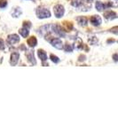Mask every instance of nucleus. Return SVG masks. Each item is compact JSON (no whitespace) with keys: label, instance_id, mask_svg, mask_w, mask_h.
I'll use <instances>...</instances> for the list:
<instances>
[{"label":"nucleus","instance_id":"1","mask_svg":"<svg viewBox=\"0 0 118 133\" xmlns=\"http://www.w3.org/2000/svg\"><path fill=\"white\" fill-rule=\"evenodd\" d=\"M36 12V15H37L39 19H46L51 17L50 11L45 9V8H38Z\"/></svg>","mask_w":118,"mask_h":133},{"label":"nucleus","instance_id":"2","mask_svg":"<svg viewBox=\"0 0 118 133\" xmlns=\"http://www.w3.org/2000/svg\"><path fill=\"white\" fill-rule=\"evenodd\" d=\"M53 12L56 18H61L65 14V9H64L63 5H57L53 7Z\"/></svg>","mask_w":118,"mask_h":133},{"label":"nucleus","instance_id":"3","mask_svg":"<svg viewBox=\"0 0 118 133\" xmlns=\"http://www.w3.org/2000/svg\"><path fill=\"white\" fill-rule=\"evenodd\" d=\"M50 43L51 45L58 49V50H61V49L63 48V44H62V41L60 38H53L50 41Z\"/></svg>","mask_w":118,"mask_h":133},{"label":"nucleus","instance_id":"4","mask_svg":"<svg viewBox=\"0 0 118 133\" xmlns=\"http://www.w3.org/2000/svg\"><path fill=\"white\" fill-rule=\"evenodd\" d=\"M20 59V54L18 52H12L11 54V59H10V63L12 66H16L17 63Z\"/></svg>","mask_w":118,"mask_h":133},{"label":"nucleus","instance_id":"5","mask_svg":"<svg viewBox=\"0 0 118 133\" xmlns=\"http://www.w3.org/2000/svg\"><path fill=\"white\" fill-rule=\"evenodd\" d=\"M90 21H91V23L93 24V26H95V27H98V26H100V24L102 23V20L101 18H100L99 15H94L91 18V20H90Z\"/></svg>","mask_w":118,"mask_h":133},{"label":"nucleus","instance_id":"6","mask_svg":"<svg viewBox=\"0 0 118 133\" xmlns=\"http://www.w3.org/2000/svg\"><path fill=\"white\" fill-rule=\"evenodd\" d=\"M7 41L9 44H16V43L20 42V37H19V36L16 35V34H12V35H10L8 36Z\"/></svg>","mask_w":118,"mask_h":133},{"label":"nucleus","instance_id":"7","mask_svg":"<svg viewBox=\"0 0 118 133\" xmlns=\"http://www.w3.org/2000/svg\"><path fill=\"white\" fill-rule=\"evenodd\" d=\"M27 58H28V61L30 62L31 64H33V65H36V64L35 57H34V53L32 52V51H28V52H27Z\"/></svg>","mask_w":118,"mask_h":133},{"label":"nucleus","instance_id":"8","mask_svg":"<svg viewBox=\"0 0 118 133\" xmlns=\"http://www.w3.org/2000/svg\"><path fill=\"white\" fill-rule=\"evenodd\" d=\"M104 16L106 19H108L109 21H112L114 19H116V14L114 12H107L104 14Z\"/></svg>","mask_w":118,"mask_h":133},{"label":"nucleus","instance_id":"9","mask_svg":"<svg viewBox=\"0 0 118 133\" xmlns=\"http://www.w3.org/2000/svg\"><path fill=\"white\" fill-rule=\"evenodd\" d=\"M37 55L39 57V59H41L42 61H47V54L43 50H38L37 51Z\"/></svg>","mask_w":118,"mask_h":133},{"label":"nucleus","instance_id":"10","mask_svg":"<svg viewBox=\"0 0 118 133\" xmlns=\"http://www.w3.org/2000/svg\"><path fill=\"white\" fill-rule=\"evenodd\" d=\"M77 22L80 26H83V27H85L88 24V21L85 17H78L77 18Z\"/></svg>","mask_w":118,"mask_h":133},{"label":"nucleus","instance_id":"11","mask_svg":"<svg viewBox=\"0 0 118 133\" xmlns=\"http://www.w3.org/2000/svg\"><path fill=\"white\" fill-rule=\"evenodd\" d=\"M28 44H29L30 47H35L36 44H37V40H36V37H34V36H32V37L29 38L28 39Z\"/></svg>","mask_w":118,"mask_h":133},{"label":"nucleus","instance_id":"12","mask_svg":"<svg viewBox=\"0 0 118 133\" xmlns=\"http://www.w3.org/2000/svg\"><path fill=\"white\" fill-rule=\"evenodd\" d=\"M19 33H20L23 37H27V36L29 35V29L23 27L22 29H21L20 30H19Z\"/></svg>","mask_w":118,"mask_h":133},{"label":"nucleus","instance_id":"13","mask_svg":"<svg viewBox=\"0 0 118 133\" xmlns=\"http://www.w3.org/2000/svg\"><path fill=\"white\" fill-rule=\"evenodd\" d=\"M95 7L99 12H101V11H103V9L105 8V5H104V4L101 3L100 1H97L95 3Z\"/></svg>","mask_w":118,"mask_h":133},{"label":"nucleus","instance_id":"14","mask_svg":"<svg viewBox=\"0 0 118 133\" xmlns=\"http://www.w3.org/2000/svg\"><path fill=\"white\" fill-rule=\"evenodd\" d=\"M83 3V0H73L72 1V5L75 7H79L80 5H82Z\"/></svg>","mask_w":118,"mask_h":133},{"label":"nucleus","instance_id":"15","mask_svg":"<svg viewBox=\"0 0 118 133\" xmlns=\"http://www.w3.org/2000/svg\"><path fill=\"white\" fill-rule=\"evenodd\" d=\"M21 14V11L20 8H15V9L14 10V12H12V15L14 17H15V18H17V17H20V15Z\"/></svg>","mask_w":118,"mask_h":133},{"label":"nucleus","instance_id":"16","mask_svg":"<svg viewBox=\"0 0 118 133\" xmlns=\"http://www.w3.org/2000/svg\"><path fill=\"white\" fill-rule=\"evenodd\" d=\"M50 58H51V61H53V63H58V62H60V59L57 56H55V55L51 54V56H50Z\"/></svg>","mask_w":118,"mask_h":133},{"label":"nucleus","instance_id":"17","mask_svg":"<svg viewBox=\"0 0 118 133\" xmlns=\"http://www.w3.org/2000/svg\"><path fill=\"white\" fill-rule=\"evenodd\" d=\"M64 50H65L66 51H69V52H71V51H73V46L71 45V44H66L65 47H64Z\"/></svg>","mask_w":118,"mask_h":133},{"label":"nucleus","instance_id":"18","mask_svg":"<svg viewBox=\"0 0 118 133\" xmlns=\"http://www.w3.org/2000/svg\"><path fill=\"white\" fill-rule=\"evenodd\" d=\"M5 48V42H4L2 39H0V50H4Z\"/></svg>","mask_w":118,"mask_h":133},{"label":"nucleus","instance_id":"19","mask_svg":"<svg viewBox=\"0 0 118 133\" xmlns=\"http://www.w3.org/2000/svg\"><path fill=\"white\" fill-rule=\"evenodd\" d=\"M6 5H7V2H6V1L2 0V1L0 2V7H1V8H5Z\"/></svg>","mask_w":118,"mask_h":133},{"label":"nucleus","instance_id":"20","mask_svg":"<svg viewBox=\"0 0 118 133\" xmlns=\"http://www.w3.org/2000/svg\"><path fill=\"white\" fill-rule=\"evenodd\" d=\"M116 58H117V54H115V55H114V59H115V61H117V59H116Z\"/></svg>","mask_w":118,"mask_h":133},{"label":"nucleus","instance_id":"21","mask_svg":"<svg viewBox=\"0 0 118 133\" xmlns=\"http://www.w3.org/2000/svg\"><path fill=\"white\" fill-rule=\"evenodd\" d=\"M90 1H91V0H90Z\"/></svg>","mask_w":118,"mask_h":133}]
</instances>
